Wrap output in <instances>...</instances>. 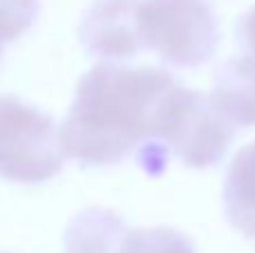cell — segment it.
<instances>
[{
  "label": "cell",
  "instance_id": "cell-10",
  "mask_svg": "<svg viewBox=\"0 0 255 253\" xmlns=\"http://www.w3.org/2000/svg\"><path fill=\"white\" fill-rule=\"evenodd\" d=\"M38 18V0H0V43L22 36Z\"/></svg>",
  "mask_w": 255,
  "mask_h": 253
},
{
  "label": "cell",
  "instance_id": "cell-6",
  "mask_svg": "<svg viewBox=\"0 0 255 253\" xmlns=\"http://www.w3.org/2000/svg\"><path fill=\"white\" fill-rule=\"evenodd\" d=\"M130 231L119 213L90 206L72 218L63 236V253H119Z\"/></svg>",
  "mask_w": 255,
  "mask_h": 253
},
{
  "label": "cell",
  "instance_id": "cell-8",
  "mask_svg": "<svg viewBox=\"0 0 255 253\" xmlns=\"http://www.w3.org/2000/svg\"><path fill=\"white\" fill-rule=\"evenodd\" d=\"M224 215L244 238L255 240V141L233 157L224 182Z\"/></svg>",
  "mask_w": 255,
  "mask_h": 253
},
{
  "label": "cell",
  "instance_id": "cell-7",
  "mask_svg": "<svg viewBox=\"0 0 255 253\" xmlns=\"http://www.w3.org/2000/svg\"><path fill=\"white\" fill-rule=\"evenodd\" d=\"M211 97L235 126H255V63L242 54L229 58L217 70Z\"/></svg>",
  "mask_w": 255,
  "mask_h": 253
},
{
  "label": "cell",
  "instance_id": "cell-5",
  "mask_svg": "<svg viewBox=\"0 0 255 253\" xmlns=\"http://www.w3.org/2000/svg\"><path fill=\"white\" fill-rule=\"evenodd\" d=\"M141 0H94L79 25V40L88 54L103 61H124L141 52Z\"/></svg>",
  "mask_w": 255,
  "mask_h": 253
},
{
  "label": "cell",
  "instance_id": "cell-2",
  "mask_svg": "<svg viewBox=\"0 0 255 253\" xmlns=\"http://www.w3.org/2000/svg\"><path fill=\"white\" fill-rule=\"evenodd\" d=\"M65 157L52 117L13 94H0V179L47 182L63 170Z\"/></svg>",
  "mask_w": 255,
  "mask_h": 253
},
{
  "label": "cell",
  "instance_id": "cell-12",
  "mask_svg": "<svg viewBox=\"0 0 255 253\" xmlns=\"http://www.w3.org/2000/svg\"><path fill=\"white\" fill-rule=\"evenodd\" d=\"M2 47H4V43H0V56H2Z\"/></svg>",
  "mask_w": 255,
  "mask_h": 253
},
{
  "label": "cell",
  "instance_id": "cell-4",
  "mask_svg": "<svg viewBox=\"0 0 255 253\" xmlns=\"http://www.w3.org/2000/svg\"><path fill=\"white\" fill-rule=\"evenodd\" d=\"M238 126L215 106L213 97L181 85L163 99L157 141L166 143L188 168H208L224 159Z\"/></svg>",
  "mask_w": 255,
  "mask_h": 253
},
{
  "label": "cell",
  "instance_id": "cell-9",
  "mask_svg": "<svg viewBox=\"0 0 255 253\" xmlns=\"http://www.w3.org/2000/svg\"><path fill=\"white\" fill-rule=\"evenodd\" d=\"M119 253H195V247L181 231L170 227L130 229Z\"/></svg>",
  "mask_w": 255,
  "mask_h": 253
},
{
  "label": "cell",
  "instance_id": "cell-3",
  "mask_svg": "<svg viewBox=\"0 0 255 253\" xmlns=\"http://www.w3.org/2000/svg\"><path fill=\"white\" fill-rule=\"evenodd\" d=\"M139 31L143 47L175 67H199L220 47V20L208 0H141Z\"/></svg>",
  "mask_w": 255,
  "mask_h": 253
},
{
  "label": "cell",
  "instance_id": "cell-11",
  "mask_svg": "<svg viewBox=\"0 0 255 253\" xmlns=\"http://www.w3.org/2000/svg\"><path fill=\"white\" fill-rule=\"evenodd\" d=\"M235 38L240 45V54L247 56L251 63H255V7H251L238 22Z\"/></svg>",
  "mask_w": 255,
  "mask_h": 253
},
{
  "label": "cell",
  "instance_id": "cell-1",
  "mask_svg": "<svg viewBox=\"0 0 255 253\" xmlns=\"http://www.w3.org/2000/svg\"><path fill=\"white\" fill-rule=\"evenodd\" d=\"M177 81L159 67L101 63L81 76L61 126L65 155L81 166H112L157 139L163 99Z\"/></svg>",
  "mask_w": 255,
  "mask_h": 253
}]
</instances>
